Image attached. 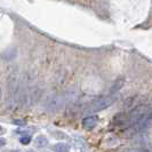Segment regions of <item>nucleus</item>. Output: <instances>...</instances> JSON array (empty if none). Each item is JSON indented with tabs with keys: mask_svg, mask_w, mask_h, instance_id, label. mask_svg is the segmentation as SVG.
<instances>
[{
	"mask_svg": "<svg viewBox=\"0 0 152 152\" xmlns=\"http://www.w3.org/2000/svg\"><path fill=\"white\" fill-rule=\"evenodd\" d=\"M70 146L65 143H57L54 146V152H69Z\"/></svg>",
	"mask_w": 152,
	"mask_h": 152,
	"instance_id": "0eeeda50",
	"label": "nucleus"
},
{
	"mask_svg": "<svg viewBox=\"0 0 152 152\" xmlns=\"http://www.w3.org/2000/svg\"><path fill=\"white\" fill-rule=\"evenodd\" d=\"M29 152H34V151H29Z\"/></svg>",
	"mask_w": 152,
	"mask_h": 152,
	"instance_id": "f8f14e48",
	"label": "nucleus"
},
{
	"mask_svg": "<svg viewBox=\"0 0 152 152\" xmlns=\"http://www.w3.org/2000/svg\"><path fill=\"white\" fill-rule=\"evenodd\" d=\"M72 95L70 93L65 94H60V95H55L52 99H49L46 103V109L50 112H57L61 109L65 107L68 104V102L71 99Z\"/></svg>",
	"mask_w": 152,
	"mask_h": 152,
	"instance_id": "f257e3e1",
	"label": "nucleus"
},
{
	"mask_svg": "<svg viewBox=\"0 0 152 152\" xmlns=\"http://www.w3.org/2000/svg\"><path fill=\"white\" fill-rule=\"evenodd\" d=\"M97 117L96 115H87V117H85L84 119H83V127H85L86 129H91V128H94L95 126H96V124H97Z\"/></svg>",
	"mask_w": 152,
	"mask_h": 152,
	"instance_id": "39448f33",
	"label": "nucleus"
},
{
	"mask_svg": "<svg viewBox=\"0 0 152 152\" xmlns=\"http://www.w3.org/2000/svg\"><path fill=\"white\" fill-rule=\"evenodd\" d=\"M0 130H1V127H0Z\"/></svg>",
	"mask_w": 152,
	"mask_h": 152,
	"instance_id": "ddd939ff",
	"label": "nucleus"
},
{
	"mask_svg": "<svg viewBox=\"0 0 152 152\" xmlns=\"http://www.w3.org/2000/svg\"><path fill=\"white\" fill-rule=\"evenodd\" d=\"M5 144H6V141H5L4 138H1V137H0V148H1V146H4Z\"/></svg>",
	"mask_w": 152,
	"mask_h": 152,
	"instance_id": "9d476101",
	"label": "nucleus"
},
{
	"mask_svg": "<svg viewBox=\"0 0 152 152\" xmlns=\"http://www.w3.org/2000/svg\"><path fill=\"white\" fill-rule=\"evenodd\" d=\"M151 125V112H146L143 114L141 118H138L136 121H134L133 124V130L134 132H143L146 128H149Z\"/></svg>",
	"mask_w": 152,
	"mask_h": 152,
	"instance_id": "7ed1b4c3",
	"label": "nucleus"
},
{
	"mask_svg": "<svg viewBox=\"0 0 152 152\" xmlns=\"http://www.w3.org/2000/svg\"><path fill=\"white\" fill-rule=\"evenodd\" d=\"M117 101V96H107V97H101L95 101H93L89 103L86 109L84 110L85 113H93V112H97V111H102L107 107H111L114 102Z\"/></svg>",
	"mask_w": 152,
	"mask_h": 152,
	"instance_id": "f03ea898",
	"label": "nucleus"
},
{
	"mask_svg": "<svg viewBox=\"0 0 152 152\" xmlns=\"http://www.w3.org/2000/svg\"><path fill=\"white\" fill-rule=\"evenodd\" d=\"M1 96H2V93H1V89H0V99H1Z\"/></svg>",
	"mask_w": 152,
	"mask_h": 152,
	"instance_id": "9b49d317",
	"label": "nucleus"
},
{
	"mask_svg": "<svg viewBox=\"0 0 152 152\" xmlns=\"http://www.w3.org/2000/svg\"><path fill=\"white\" fill-rule=\"evenodd\" d=\"M16 54H17V50H16L15 47H8L6 48L2 53H1V58L4 61H12L16 57Z\"/></svg>",
	"mask_w": 152,
	"mask_h": 152,
	"instance_id": "20e7f679",
	"label": "nucleus"
},
{
	"mask_svg": "<svg viewBox=\"0 0 152 152\" xmlns=\"http://www.w3.org/2000/svg\"><path fill=\"white\" fill-rule=\"evenodd\" d=\"M34 144L38 148H44L48 144V140L46 136H38L36 140H34Z\"/></svg>",
	"mask_w": 152,
	"mask_h": 152,
	"instance_id": "423d86ee",
	"label": "nucleus"
},
{
	"mask_svg": "<svg viewBox=\"0 0 152 152\" xmlns=\"http://www.w3.org/2000/svg\"><path fill=\"white\" fill-rule=\"evenodd\" d=\"M122 86H124V79H119V80H117V81L113 84V86L111 87V94H113V93H115L117 91H119Z\"/></svg>",
	"mask_w": 152,
	"mask_h": 152,
	"instance_id": "6e6552de",
	"label": "nucleus"
},
{
	"mask_svg": "<svg viewBox=\"0 0 152 152\" xmlns=\"http://www.w3.org/2000/svg\"><path fill=\"white\" fill-rule=\"evenodd\" d=\"M20 141H21V143H22V144H29V143L31 142V137L26 135V136L21 137V140H20Z\"/></svg>",
	"mask_w": 152,
	"mask_h": 152,
	"instance_id": "1a4fd4ad",
	"label": "nucleus"
},
{
	"mask_svg": "<svg viewBox=\"0 0 152 152\" xmlns=\"http://www.w3.org/2000/svg\"><path fill=\"white\" fill-rule=\"evenodd\" d=\"M17 152H20V151H17Z\"/></svg>",
	"mask_w": 152,
	"mask_h": 152,
	"instance_id": "4468645a",
	"label": "nucleus"
}]
</instances>
